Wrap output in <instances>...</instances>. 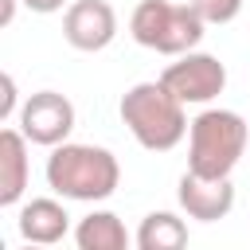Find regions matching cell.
I'll return each instance as SVG.
<instances>
[{
  "mask_svg": "<svg viewBox=\"0 0 250 250\" xmlns=\"http://www.w3.org/2000/svg\"><path fill=\"white\" fill-rule=\"evenodd\" d=\"M43 172H47V188L74 203H102L121 184L117 156L102 145H82V141L55 145Z\"/></svg>",
  "mask_w": 250,
  "mask_h": 250,
  "instance_id": "1",
  "label": "cell"
},
{
  "mask_svg": "<svg viewBox=\"0 0 250 250\" xmlns=\"http://www.w3.org/2000/svg\"><path fill=\"white\" fill-rule=\"evenodd\" d=\"M121 121L133 133V141L148 152H172L188 137V113L184 102L156 78V82H137L121 94Z\"/></svg>",
  "mask_w": 250,
  "mask_h": 250,
  "instance_id": "2",
  "label": "cell"
},
{
  "mask_svg": "<svg viewBox=\"0 0 250 250\" xmlns=\"http://www.w3.org/2000/svg\"><path fill=\"white\" fill-rule=\"evenodd\" d=\"M250 145V125L234 109H203L188 125V172L223 180L238 168Z\"/></svg>",
  "mask_w": 250,
  "mask_h": 250,
  "instance_id": "3",
  "label": "cell"
},
{
  "mask_svg": "<svg viewBox=\"0 0 250 250\" xmlns=\"http://www.w3.org/2000/svg\"><path fill=\"white\" fill-rule=\"evenodd\" d=\"M203 20L191 4H176V0H141L129 16V35L133 43H141L145 51L156 55H184L195 51L203 39Z\"/></svg>",
  "mask_w": 250,
  "mask_h": 250,
  "instance_id": "4",
  "label": "cell"
},
{
  "mask_svg": "<svg viewBox=\"0 0 250 250\" xmlns=\"http://www.w3.org/2000/svg\"><path fill=\"white\" fill-rule=\"evenodd\" d=\"M160 82L184 105H207L211 98H219L227 90V66H223V59H215L207 51H184V55H176V62L164 66Z\"/></svg>",
  "mask_w": 250,
  "mask_h": 250,
  "instance_id": "5",
  "label": "cell"
},
{
  "mask_svg": "<svg viewBox=\"0 0 250 250\" xmlns=\"http://www.w3.org/2000/svg\"><path fill=\"white\" fill-rule=\"evenodd\" d=\"M16 121H20V133H23L31 145L55 148V145H62V141L70 137V129H74V102H70L66 94H59V90H35V94L20 105Z\"/></svg>",
  "mask_w": 250,
  "mask_h": 250,
  "instance_id": "6",
  "label": "cell"
},
{
  "mask_svg": "<svg viewBox=\"0 0 250 250\" xmlns=\"http://www.w3.org/2000/svg\"><path fill=\"white\" fill-rule=\"evenodd\" d=\"M62 39L74 51H105L117 39V12L105 0H74L62 12Z\"/></svg>",
  "mask_w": 250,
  "mask_h": 250,
  "instance_id": "7",
  "label": "cell"
},
{
  "mask_svg": "<svg viewBox=\"0 0 250 250\" xmlns=\"http://www.w3.org/2000/svg\"><path fill=\"white\" fill-rule=\"evenodd\" d=\"M176 199H180V211H184L188 219L219 223V219H227L230 207H234V184H230V176L211 180V176L184 172L180 184H176Z\"/></svg>",
  "mask_w": 250,
  "mask_h": 250,
  "instance_id": "8",
  "label": "cell"
},
{
  "mask_svg": "<svg viewBox=\"0 0 250 250\" xmlns=\"http://www.w3.org/2000/svg\"><path fill=\"white\" fill-rule=\"evenodd\" d=\"M16 227H20V238H23V242L55 246V242H62V238L70 234V215H66V207H62L59 199L39 195V199H27V203L20 207Z\"/></svg>",
  "mask_w": 250,
  "mask_h": 250,
  "instance_id": "9",
  "label": "cell"
},
{
  "mask_svg": "<svg viewBox=\"0 0 250 250\" xmlns=\"http://www.w3.org/2000/svg\"><path fill=\"white\" fill-rule=\"evenodd\" d=\"M27 137L20 129H0V207H16L27 191L31 180V160H27Z\"/></svg>",
  "mask_w": 250,
  "mask_h": 250,
  "instance_id": "10",
  "label": "cell"
},
{
  "mask_svg": "<svg viewBox=\"0 0 250 250\" xmlns=\"http://www.w3.org/2000/svg\"><path fill=\"white\" fill-rule=\"evenodd\" d=\"M74 242H78V250H125L133 238L113 211H90L86 219H78Z\"/></svg>",
  "mask_w": 250,
  "mask_h": 250,
  "instance_id": "11",
  "label": "cell"
},
{
  "mask_svg": "<svg viewBox=\"0 0 250 250\" xmlns=\"http://www.w3.org/2000/svg\"><path fill=\"white\" fill-rule=\"evenodd\" d=\"M137 250H180L188 246V223L172 211H148L133 234Z\"/></svg>",
  "mask_w": 250,
  "mask_h": 250,
  "instance_id": "12",
  "label": "cell"
},
{
  "mask_svg": "<svg viewBox=\"0 0 250 250\" xmlns=\"http://www.w3.org/2000/svg\"><path fill=\"white\" fill-rule=\"evenodd\" d=\"M188 4L199 12V20L207 27H223V23H230L242 12V0H188Z\"/></svg>",
  "mask_w": 250,
  "mask_h": 250,
  "instance_id": "13",
  "label": "cell"
},
{
  "mask_svg": "<svg viewBox=\"0 0 250 250\" xmlns=\"http://www.w3.org/2000/svg\"><path fill=\"white\" fill-rule=\"evenodd\" d=\"M0 90H4V102H0V117H4V121H12V117L20 113V94H16V78H12V74H4V78H0Z\"/></svg>",
  "mask_w": 250,
  "mask_h": 250,
  "instance_id": "14",
  "label": "cell"
},
{
  "mask_svg": "<svg viewBox=\"0 0 250 250\" xmlns=\"http://www.w3.org/2000/svg\"><path fill=\"white\" fill-rule=\"evenodd\" d=\"M62 4H66V0H23V8H31V12H39V16L62 12Z\"/></svg>",
  "mask_w": 250,
  "mask_h": 250,
  "instance_id": "15",
  "label": "cell"
},
{
  "mask_svg": "<svg viewBox=\"0 0 250 250\" xmlns=\"http://www.w3.org/2000/svg\"><path fill=\"white\" fill-rule=\"evenodd\" d=\"M23 0H0V27H12V20H16V8H20Z\"/></svg>",
  "mask_w": 250,
  "mask_h": 250,
  "instance_id": "16",
  "label": "cell"
}]
</instances>
